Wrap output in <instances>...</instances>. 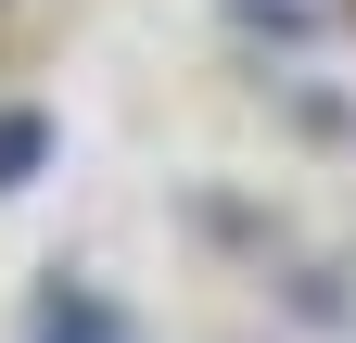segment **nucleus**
<instances>
[{"label":"nucleus","mask_w":356,"mask_h":343,"mask_svg":"<svg viewBox=\"0 0 356 343\" xmlns=\"http://www.w3.org/2000/svg\"><path fill=\"white\" fill-rule=\"evenodd\" d=\"M38 153H51V127H38V115H0V191H26Z\"/></svg>","instance_id":"2"},{"label":"nucleus","mask_w":356,"mask_h":343,"mask_svg":"<svg viewBox=\"0 0 356 343\" xmlns=\"http://www.w3.org/2000/svg\"><path fill=\"white\" fill-rule=\"evenodd\" d=\"M38 343H140V331H127L102 292H51V306H38Z\"/></svg>","instance_id":"1"}]
</instances>
